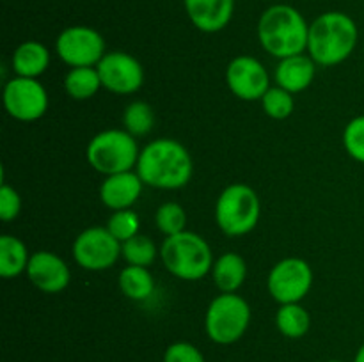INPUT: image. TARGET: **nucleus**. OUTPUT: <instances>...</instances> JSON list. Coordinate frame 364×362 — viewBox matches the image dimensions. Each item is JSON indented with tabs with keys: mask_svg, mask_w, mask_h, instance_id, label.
Returning a JSON list of instances; mask_svg holds the SVG:
<instances>
[{
	"mask_svg": "<svg viewBox=\"0 0 364 362\" xmlns=\"http://www.w3.org/2000/svg\"><path fill=\"white\" fill-rule=\"evenodd\" d=\"M139 155H141V148L137 144V138L128 133L124 128L121 130L109 128V130L100 131L89 141L85 148V158L89 165L103 176L135 170Z\"/></svg>",
	"mask_w": 364,
	"mask_h": 362,
	"instance_id": "nucleus-6",
	"label": "nucleus"
},
{
	"mask_svg": "<svg viewBox=\"0 0 364 362\" xmlns=\"http://www.w3.org/2000/svg\"><path fill=\"white\" fill-rule=\"evenodd\" d=\"M31 254L27 245L14 234L0 236V275L4 279H14L27 272Z\"/></svg>",
	"mask_w": 364,
	"mask_h": 362,
	"instance_id": "nucleus-20",
	"label": "nucleus"
},
{
	"mask_svg": "<svg viewBox=\"0 0 364 362\" xmlns=\"http://www.w3.org/2000/svg\"><path fill=\"white\" fill-rule=\"evenodd\" d=\"M155 224L156 229L164 236H174L178 233H183L185 227H187V213L180 202H164L156 208Z\"/></svg>",
	"mask_w": 364,
	"mask_h": 362,
	"instance_id": "nucleus-27",
	"label": "nucleus"
},
{
	"mask_svg": "<svg viewBox=\"0 0 364 362\" xmlns=\"http://www.w3.org/2000/svg\"><path fill=\"white\" fill-rule=\"evenodd\" d=\"M102 87V78L96 66L70 67L64 77V91L71 99H77V102L91 99L92 96L98 94Z\"/></svg>",
	"mask_w": 364,
	"mask_h": 362,
	"instance_id": "nucleus-22",
	"label": "nucleus"
},
{
	"mask_svg": "<svg viewBox=\"0 0 364 362\" xmlns=\"http://www.w3.org/2000/svg\"><path fill=\"white\" fill-rule=\"evenodd\" d=\"M27 277L32 286L48 295H57L71 283V270L60 256L52 251H38L31 254Z\"/></svg>",
	"mask_w": 364,
	"mask_h": 362,
	"instance_id": "nucleus-14",
	"label": "nucleus"
},
{
	"mask_svg": "<svg viewBox=\"0 0 364 362\" xmlns=\"http://www.w3.org/2000/svg\"><path fill=\"white\" fill-rule=\"evenodd\" d=\"M212 277L220 293H237L247 277L245 259L237 252H224L213 263Z\"/></svg>",
	"mask_w": 364,
	"mask_h": 362,
	"instance_id": "nucleus-19",
	"label": "nucleus"
},
{
	"mask_svg": "<svg viewBox=\"0 0 364 362\" xmlns=\"http://www.w3.org/2000/svg\"><path fill=\"white\" fill-rule=\"evenodd\" d=\"M123 128L135 138L146 137L151 133L153 126H155V110L149 103L141 102H132L124 106L123 110Z\"/></svg>",
	"mask_w": 364,
	"mask_h": 362,
	"instance_id": "nucleus-24",
	"label": "nucleus"
},
{
	"mask_svg": "<svg viewBox=\"0 0 364 362\" xmlns=\"http://www.w3.org/2000/svg\"><path fill=\"white\" fill-rule=\"evenodd\" d=\"M160 259L171 275L180 280H201L212 273L213 252L210 243L194 231L166 236L160 247Z\"/></svg>",
	"mask_w": 364,
	"mask_h": 362,
	"instance_id": "nucleus-4",
	"label": "nucleus"
},
{
	"mask_svg": "<svg viewBox=\"0 0 364 362\" xmlns=\"http://www.w3.org/2000/svg\"><path fill=\"white\" fill-rule=\"evenodd\" d=\"M262 102V109L270 119L283 121L288 119V117L294 114L295 110V98L291 92H288L287 89L279 87V85H270L269 91L263 94V98L259 99Z\"/></svg>",
	"mask_w": 364,
	"mask_h": 362,
	"instance_id": "nucleus-26",
	"label": "nucleus"
},
{
	"mask_svg": "<svg viewBox=\"0 0 364 362\" xmlns=\"http://www.w3.org/2000/svg\"><path fill=\"white\" fill-rule=\"evenodd\" d=\"M105 227L117 241L123 243V241L130 240V238L137 236L141 233V219L132 208L119 209V212H112Z\"/></svg>",
	"mask_w": 364,
	"mask_h": 362,
	"instance_id": "nucleus-28",
	"label": "nucleus"
},
{
	"mask_svg": "<svg viewBox=\"0 0 364 362\" xmlns=\"http://www.w3.org/2000/svg\"><path fill=\"white\" fill-rule=\"evenodd\" d=\"M352 362H364V343L359 346V350L355 351V357Z\"/></svg>",
	"mask_w": 364,
	"mask_h": 362,
	"instance_id": "nucleus-32",
	"label": "nucleus"
},
{
	"mask_svg": "<svg viewBox=\"0 0 364 362\" xmlns=\"http://www.w3.org/2000/svg\"><path fill=\"white\" fill-rule=\"evenodd\" d=\"M185 13L198 31L215 34L230 25L235 0H183Z\"/></svg>",
	"mask_w": 364,
	"mask_h": 362,
	"instance_id": "nucleus-16",
	"label": "nucleus"
},
{
	"mask_svg": "<svg viewBox=\"0 0 364 362\" xmlns=\"http://www.w3.org/2000/svg\"><path fill=\"white\" fill-rule=\"evenodd\" d=\"M164 362H206L205 355L188 341H176L164 351Z\"/></svg>",
	"mask_w": 364,
	"mask_h": 362,
	"instance_id": "nucleus-30",
	"label": "nucleus"
},
{
	"mask_svg": "<svg viewBox=\"0 0 364 362\" xmlns=\"http://www.w3.org/2000/svg\"><path fill=\"white\" fill-rule=\"evenodd\" d=\"M103 89L117 96L135 94L144 85V67L127 52H107L98 66Z\"/></svg>",
	"mask_w": 364,
	"mask_h": 362,
	"instance_id": "nucleus-12",
	"label": "nucleus"
},
{
	"mask_svg": "<svg viewBox=\"0 0 364 362\" xmlns=\"http://www.w3.org/2000/svg\"><path fill=\"white\" fill-rule=\"evenodd\" d=\"M323 362H345V361H338V358H331V361H323Z\"/></svg>",
	"mask_w": 364,
	"mask_h": 362,
	"instance_id": "nucleus-33",
	"label": "nucleus"
},
{
	"mask_svg": "<svg viewBox=\"0 0 364 362\" xmlns=\"http://www.w3.org/2000/svg\"><path fill=\"white\" fill-rule=\"evenodd\" d=\"M142 188L144 183L135 170L110 174L100 185V201L112 212L130 209L142 195Z\"/></svg>",
	"mask_w": 364,
	"mask_h": 362,
	"instance_id": "nucleus-15",
	"label": "nucleus"
},
{
	"mask_svg": "<svg viewBox=\"0 0 364 362\" xmlns=\"http://www.w3.org/2000/svg\"><path fill=\"white\" fill-rule=\"evenodd\" d=\"M119 290L128 300L144 302L155 291V279L146 266L127 265L117 277Z\"/></svg>",
	"mask_w": 364,
	"mask_h": 362,
	"instance_id": "nucleus-21",
	"label": "nucleus"
},
{
	"mask_svg": "<svg viewBox=\"0 0 364 362\" xmlns=\"http://www.w3.org/2000/svg\"><path fill=\"white\" fill-rule=\"evenodd\" d=\"M21 213V195L11 185L2 183L0 187V219L4 222H13Z\"/></svg>",
	"mask_w": 364,
	"mask_h": 362,
	"instance_id": "nucleus-31",
	"label": "nucleus"
},
{
	"mask_svg": "<svg viewBox=\"0 0 364 362\" xmlns=\"http://www.w3.org/2000/svg\"><path fill=\"white\" fill-rule=\"evenodd\" d=\"M315 75V60L308 53H299V55L287 57L277 62L274 80H276V85L287 89L291 94H299L313 84Z\"/></svg>",
	"mask_w": 364,
	"mask_h": 362,
	"instance_id": "nucleus-17",
	"label": "nucleus"
},
{
	"mask_svg": "<svg viewBox=\"0 0 364 362\" xmlns=\"http://www.w3.org/2000/svg\"><path fill=\"white\" fill-rule=\"evenodd\" d=\"M50 50L43 43L28 39L18 45L11 57V67L16 77L39 78L50 66Z\"/></svg>",
	"mask_w": 364,
	"mask_h": 362,
	"instance_id": "nucleus-18",
	"label": "nucleus"
},
{
	"mask_svg": "<svg viewBox=\"0 0 364 362\" xmlns=\"http://www.w3.org/2000/svg\"><path fill=\"white\" fill-rule=\"evenodd\" d=\"M71 252L80 268L103 272L112 268L121 258V241H117L107 227L92 226L75 238Z\"/></svg>",
	"mask_w": 364,
	"mask_h": 362,
	"instance_id": "nucleus-11",
	"label": "nucleus"
},
{
	"mask_svg": "<svg viewBox=\"0 0 364 362\" xmlns=\"http://www.w3.org/2000/svg\"><path fill=\"white\" fill-rule=\"evenodd\" d=\"M121 258L127 261V265L149 268L156 258H160V248H156V243L151 238L139 233L137 236L121 243Z\"/></svg>",
	"mask_w": 364,
	"mask_h": 362,
	"instance_id": "nucleus-25",
	"label": "nucleus"
},
{
	"mask_svg": "<svg viewBox=\"0 0 364 362\" xmlns=\"http://www.w3.org/2000/svg\"><path fill=\"white\" fill-rule=\"evenodd\" d=\"M262 215V202L252 187L231 183L219 194L215 202V222L226 236H245L256 229Z\"/></svg>",
	"mask_w": 364,
	"mask_h": 362,
	"instance_id": "nucleus-5",
	"label": "nucleus"
},
{
	"mask_svg": "<svg viewBox=\"0 0 364 362\" xmlns=\"http://www.w3.org/2000/svg\"><path fill=\"white\" fill-rule=\"evenodd\" d=\"M259 45L276 59L306 53L308 50L309 23L299 9L288 4H274L267 7L256 27Z\"/></svg>",
	"mask_w": 364,
	"mask_h": 362,
	"instance_id": "nucleus-3",
	"label": "nucleus"
},
{
	"mask_svg": "<svg viewBox=\"0 0 364 362\" xmlns=\"http://www.w3.org/2000/svg\"><path fill=\"white\" fill-rule=\"evenodd\" d=\"M359 41L354 18L341 11H327L309 23L308 55L320 67H334L345 62Z\"/></svg>",
	"mask_w": 364,
	"mask_h": 362,
	"instance_id": "nucleus-2",
	"label": "nucleus"
},
{
	"mask_svg": "<svg viewBox=\"0 0 364 362\" xmlns=\"http://www.w3.org/2000/svg\"><path fill=\"white\" fill-rule=\"evenodd\" d=\"M135 172L146 187L159 190H180L194 174V162L188 149L176 138L160 137L141 149Z\"/></svg>",
	"mask_w": 364,
	"mask_h": 362,
	"instance_id": "nucleus-1",
	"label": "nucleus"
},
{
	"mask_svg": "<svg viewBox=\"0 0 364 362\" xmlns=\"http://www.w3.org/2000/svg\"><path fill=\"white\" fill-rule=\"evenodd\" d=\"M276 327L281 336L288 339H301L311 329V314L304 305L283 304L276 312Z\"/></svg>",
	"mask_w": 364,
	"mask_h": 362,
	"instance_id": "nucleus-23",
	"label": "nucleus"
},
{
	"mask_svg": "<svg viewBox=\"0 0 364 362\" xmlns=\"http://www.w3.org/2000/svg\"><path fill=\"white\" fill-rule=\"evenodd\" d=\"M343 148L355 162L364 163V116H358L347 123L343 130Z\"/></svg>",
	"mask_w": 364,
	"mask_h": 362,
	"instance_id": "nucleus-29",
	"label": "nucleus"
},
{
	"mask_svg": "<svg viewBox=\"0 0 364 362\" xmlns=\"http://www.w3.org/2000/svg\"><path fill=\"white\" fill-rule=\"evenodd\" d=\"M313 268L302 258H284L270 268L267 290L279 305L299 304L313 287Z\"/></svg>",
	"mask_w": 364,
	"mask_h": 362,
	"instance_id": "nucleus-8",
	"label": "nucleus"
},
{
	"mask_svg": "<svg viewBox=\"0 0 364 362\" xmlns=\"http://www.w3.org/2000/svg\"><path fill=\"white\" fill-rule=\"evenodd\" d=\"M252 311L245 298L237 293H220L206 307L205 332L212 343L228 346L245 336Z\"/></svg>",
	"mask_w": 364,
	"mask_h": 362,
	"instance_id": "nucleus-7",
	"label": "nucleus"
},
{
	"mask_svg": "<svg viewBox=\"0 0 364 362\" xmlns=\"http://www.w3.org/2000/svg\"><path fill=\"white\" fill-rule=\"evenodd\" d=\"M226 84L231 94L242 102H259L270 89V77L262 60L252 55H238L228 64Z\"/></svg>",
	"mask_w": 364,
	"mask_h": 362,
	"instance_id": "nucleus-13",
	"label": "nucleus"
},
{
	"mask_svg": "<svg viewBox=\"0 0 364 362\" xmlns=\"http://www.w3.org/2000/svg\"><path fill=\"white\" fill-rule=\"evenodd\" d=\"M4 109L20 123H34L48 110V92L38 78L13 77L4 84Z\"/></svg>",
	"mask_w": 364,
	"mask_h": 362,
	"instance_id": "nucleus-10",
	"label": "nucleus"
},
{
	"mask_svg": "<svg viewBox=\"0 0 364 362\" xmlns=\"http://www.w3.org/2000/svg\"><path fill=\"white\" fill-rule=\"evenodd\" d=\"M59 59L70 67L98 66L107 53L105 39L96 28L87 25H71L55 39Z\"/></svg>",
	"mask_w": 364,
	"mask_h": 362,
	"instance_id": "nucleus-9",
	"label": "nucleus"
}]
</instances>
